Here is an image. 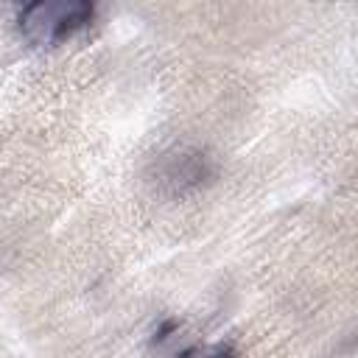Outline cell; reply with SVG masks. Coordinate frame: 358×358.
<instances>
[{
	"label": "cell",
	"mask_w": 358,
	"mask_h": 358,
	"mask_svg": "<svg viewBox=\"0 0 358 358\" xmlns=\"http://www.w3.org/2000/svg\"><path fill=\"white\" fill-rule=\"evenodd\" d=\"M95 6L84 0H36L20 8V34L36 48H56L92 25Z\"/></svg>",
	"instance_id": "obj_1"
},
{
	"label": "cell",
	"mask_w": 358,
	"mask_h": 358,
	"mask_svg": "<svg viewBox=\"0 0 358 358\" xmlns=\"http://www.w3.org/2000/svg\"><path fill=\"white\" fill-rule=\"evenodd\" d=\"M179 358H238L229 344H204V347H187Z\"/></svg>",
	"instance_id": "obj_2"
}]
</instances>
